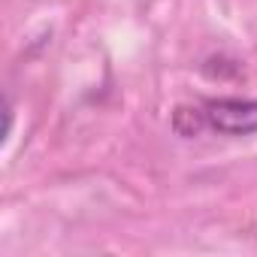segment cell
I'll return each mask as SVG.
<instances>
[{"label":"cell","instance_id":"obj_1","mask_svg":"<svg viewBox=\"0 0 257 257\" xmlns=\"http://www.w3.org/2000/svg\"><path fill=\"white\" fill-rule=\"evenodd\" d=\"M206 131L221 137H251L257 134V100L248 97H209L200 103Z\"/></svg>","mask_w":257,"mask_h":257},{"label":"cell","instance_id":"obj_2","mask_svg":"<svg viewBox=\"0 0 257 257\" xmlns=\"http://www.w3.org/2000/svg\"><path fill=\"white\" fill-rule=\"evenodd\" d=\"M173 131L185 140L191 137H200L206 131V118H203V106H176L173 112Z\"/></svg>","mask_w":257,"mask_h":257}]
</instances>
